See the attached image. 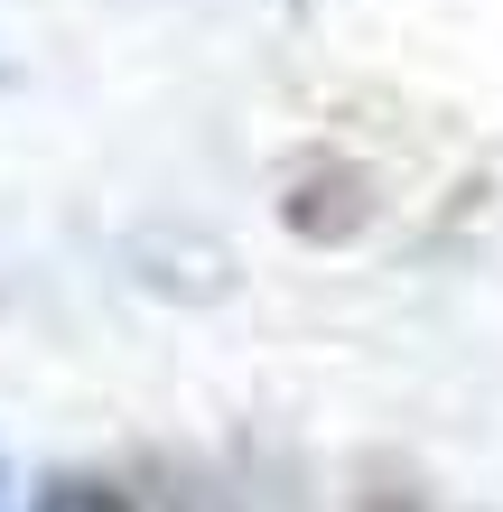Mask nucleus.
<instances>
[{
    "label": "nucleus",
    "mask_w": 503,
    "mask_h": 512,
    "mask_svg": "<svg viewBox=\"0 0 503 512\" xmlns=\"http://www.w3.org/2000/svg\"><path fill=\"white\" fill-rule=\"evenodd\" d=\"M28 512H131V494L103 485V475H56V485L28 503Z\"/></svg>",
    "instance_id": "nucleus-1"
}]
</instances>
